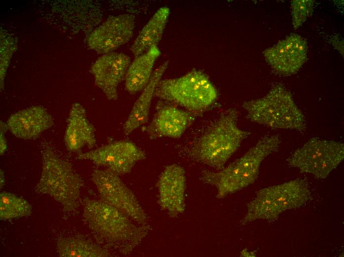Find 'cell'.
<instances>
[{"instance_id": "1", "label": "cell", "mask_w": 344, "mask_h": 257, "mask_svg": "<svg viewBox=\"0 0 344 257\" xmlns=\"http://www.w3.org/2000/svg\"><path fill=\"white\" fill-rule=\"evenodd\" d=\"M83 220L96 236L121 254H129L146 236L150 227L135 224L121 211L101 200L86 197Z\"/></svg>"}, {"instance_id": "21", "label": "cell", "mask_w": 344, "mask_h": 257, "mask_svg": "<svg viewBox=\"0 0 344 257\" xmlns=\"http://www.w3.org/2000/svg\"><path fill=\"white\" fill-rule=\"evenodd\" d=\"M56 250L60 257H107L108 251L89 240L76 237L59 239Z\"/></svg>"}, {"instance_id": "24", "label": "cell", "mask_w": 344, "mask_h": 257, "mask_svg": "<svg viewBox=\"0 0 344 257\" xmlns=\"http://www.w3.org/2000/svg\"><path fill=\"white\" fill-rule=\"evenodd\" d=\"M8 130L6 124L2 121L0 122V154H4L7 148V144L5 133Z\"/></svg>"}, {"instance_id": "20", "label": "cell", "mask_w": 344, "mask_h": 257, "mask_svg": "<svg viewBox=\"0 0 344 257\" xmlns=\"http://www.w3.org/2000/svg\"><path fill=\"white\" fill-rule=\"evenodd\" d=\"M170 13L167 6L160 8L143 27L130 48L135 57L157 46L162 39Z\"/></svg>"}, {"instance_id": "25", "label": "cell", "mask_w": 344, "mask_h": 257, "mask_svg": "<svg viewBox=\"0 0 344 257\" xmlns=\"http://www.w3.org/2000/svg\"><path fill=\"white\" fill-rule=\"evenodd\" d=\"M0 187L1 189L2 187V186L5 184V178L4 171L1 169H0Z\"/></svg>"}, {"instance_id": "3", "label": "cell", "mask_w": 344, "mask_h": 257, "mask_svg": "<svg viewBox=\"0 0 344 257\" xmlns=\"http://www.w3.org/2000/svg\"><path fill=\"white\" fill-rule=\"evenodd\" d=\"M280 143L278 135H265L228 166L217 171H202L200 179L215 187L217 198H224L253 184L258 176L262 162L278 150Z\"/></svg>"}, {"instance_id": "9", "label": "cell", "mask_w": 344, "mask_h": 257, "mask_svg": "<svg viewBox=\"0 0 344 257\" xmlns=\"http://www.w3.org/2000/svg\"><path fill=\"white\" fill-rule=\"evenodd\" d=\"M91 179L101 200L118 209L137 224H147L146 214L119 175L108 169H96L91 174Z\"/></svg>"}, {"instance_id": "19", "label": "cell", "mask_w": 344, "mask_h": 257, "mask_svg": "<svg viewBox=\"0 0 344 257\" xmlns=\"http://www.w3.org/2000/svg\"><path fill=\"white\" fill-rule=\"evenodd\" d=\"M160 54L158 46H154L135 57L125 75V88L128 92L133 94L145 88L152 75L155 61Z\"/></svg>"}, {"instance_id": "22", "label": "cell", "mask_w": 344, "mask_h": 257, "mask_svg": "<svg viewBox=\"0 0 344 257\" xmlns=\"http://www.w3.org/2000/svg\"><path fill=\"white\" fill-rule=\"evenodd\" d=\"M32 205L24 198L14 194L1 192L0 193V219L8 220L31 215Z\"/></svg>"}, {"instance_id": "13", "label": "cell", "mask_w": 344, "mask_h": 257, "mask_svg": "<svg viewBox=\"0 0 344 257\" xmlns=\"http://www.w3.org/2000/svg\"><path fill=\"white\" fill-rule=\"evenodd\" d=\"M194 114L177 107L172 103H160L149 125L143 128L149 138L180 137L194 123Z\"/></svg>"}, {"instance_id": "18", "label": "cell", "mask_w": 344, "mask_h": 257, "mask_svg": "<svg viewBox=\"0 0 344 257\" xmlns=\"http://www.w3.org/2000/svg\"><path fill=\"white\" fill-rule=\"evenodd\" d=\"M168 65L169 61H166L153 72L149 82L134 103L124 124L123 129L125 135H129L148 120L150 108L156 88Z\"/></svg>"}, {"instance_id": "7", "label": "cell", "mask_w": 344, "mask_h": 257, "mask_svg": "<svg viewBox=\"0 0 344 257\" xmlns=\"http://www.w3.org/2000/svg\"><path fill=\"white\" fill-rule=\"evenodd\" d=\"M42 160V172L36 191L50 196L65 212L74 210L83 184L81 178L70 163L60 158L50 148L43 150Z\"/></svg>"}, {"instance_id": "12", "label": "cell", "mask_w": 344, "mask_h": 257, "mask_svg": "<svg viewBox=\"0 0 344 257\" xmlns=\"http://www.w3.org/2000/svg\"><path fill=\"white\" fill-rule=\"evenodd\" d=\"M307 46L301 36L293 34L265 49L263 56L276 73L290 76L296 73L307 59Z\"/></svg>"}, {"instance_id": "14", "label": "cell", "mask_w": 344, "mask_h": 257, "mask_svg": "<svg viewBox=\"0 0 344 257\" xmlns=\"http://www.w3.org/2000/svg\"><path fill=\"white\" fill-rule=\"evenodd\" d=\"M157 184L160 207L171 217L183 213L185 209L186 187L184 169L177 164L166 166L159 176Z\"/></svg>"}, {"instance_id": "6", "label": "cell", "mask_w": 344, "mask_h": 257, "mask_svg": "<svg viewBox=\"0 0 344 257\" xmlns=\"http://www.w3.org/2000/svg\"><path fill=\"white\" fill-rule=\"evenodd\" d=\"M310 199L309 189L302 179L264 188L248 204L247 213L241 223L245 225L257 219L274 221L283 212L303 207Z\"/></svg>"}, {"instance_id": "23", "label": "cell", "mask_w": 344, "mask_h": 257, "mask_svg": "<svg viewBox=\"0 0 344 257\" xmlns=\"http://www.w3.org/2000/svg\"><path fill=\"white\" fill-rule=\"evenodd\" d=\"M314 1L312 0H293L291 3L293 24L295 29L300 27L311 14Z\"/></svg>"}, {"instance_id": "2", "label": "cell", "mask_w": 344, "mask_h": 257, "mask_svg": "<svg viewBox=\"0 0 344 257\" xmlns=\"http://www.w3.org/2000/svg\"><path fill=\"white\" fill-rule=\"evenodd\" d=\"M238 117L235 108L222 112L191 144L188 155L217 170L223 169L242 141L251 134L238 127Z\"/></svg>"}, {"instance_id": "17", "label": "cell", "mask_w": 344, "mask_h": 257, "mask_svg": "<svg viewBox=\"0 0 344 257\" xmlns=\"http://www.w3.org/2000/svg\"><path fill=\"white\" fill-rule=\"evenodd\" d=\"M95 131L83 106L78 103L73 104L67 120L64 136L67 150L70 152L80 153L84 146L92 148L96 144Z\"/></svg>"}, {"instance_id": "10", "label": "cell", "mask_w": 344, "mask_h": 257, "mask_svg": "<svg viewBox=\"0 0 344 257\" xmlns=\"http://www.w3.org/2000/svg\"><path fill=\"white\" fill-rule=\"evenodd\" d=\"M144 151L127 140L110 142L96 149L78 153L77 158L103 166L118 175L129 173L136 163L146 159Z\"/></svg>"}, {"instance_id": "5", "label": "cell", "mask_w": 344, "mask_h": 257, "mask_svg": "<svg viewBox=\"0 0 344 257\" xmlns=\"http://www.w3.org/2000/svg\"><path fill=\"white\" fill-rule=\"evenodd\" d=\"M154 96L198 116L214 104L218 92L206 74L194 69L179 77L161 80Z\"/></svg>"}, {"instance_id": "8", "label": "cell", "mask_w": 344, "mask_h": 257, "mask_svg": "<svg viewBox=\"0 0 344 257\" xmlns=\"http://www.w3.org/2000/svg\"><path fill=\"white\" fill-rule=\"evenodd\" d=\"M344 144L312 137L286 160L287 165L320 179L326 178L343 161Z\"/></svg>"}, {"instance_id": "15", "label": "cell", "mask_w": 344, "mask_h": 257, "mask_svg": "<svg viewBox=\"0 0 344 257\" xmlns=\"http://www.w3.org/2000/svg\"><path fill=\"white\" fill-rule=\"evenodd\" d=\"M130 63L128 55L112 52L105 54L92 65L91 72L95 84L109 100L118 99L119 85L125 76Z\"/></svg>"}, {"instance_id": "11", "label": "cell", "mask_w": 344, "mask_h": 257, "mask_svg": "<svg viewBox=\"0 0 344 257\" xmlns=\"http://www.w3.org/2000/svg\"><path fill=\"white\" fill-rule=\"evenodd\" d=\"M135 23L132 14L110 16L89 35L87 45L99 53L112 52L131 39Z\"/></svg>"}, {"instance_id": "16", "label": "cell", "mask_w": 344, "mask_h": 257, "mask_svg": "<svg viewBox=\"0 0 344 257\" xmlns=\"http://www.w3.org/2000/svg\"><path fill=\"white\" fill-rule=\"evenodd\" d=\"M8 130L19 138L36 139L45 130L51 128L52 116L41 106H34L11 115L6 122Z\"/></svg>"}, {"instance_id": "4", "label": "cell", "mask_w": 344, "mask_h": 257, "mask_svg": "<svg viewBox=\"0 0 344 257\" xmlns=\"http://www.w3.org/2000/svg\"><path fill=\"white\" fill-rule=\"evenodd\" d=\"M247 118L271 128L303 132L307 122L291 93L282 85L274 86L264 96L243 103Z\"/></svg>"}]
</instances>
